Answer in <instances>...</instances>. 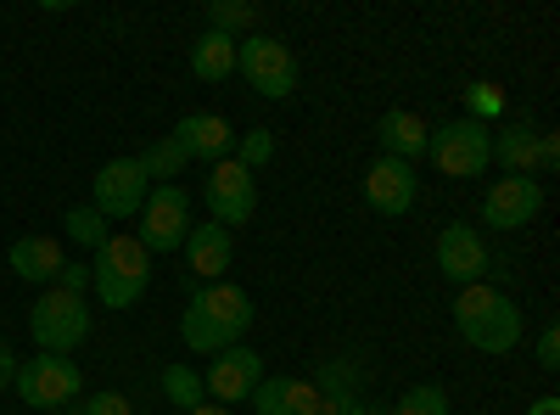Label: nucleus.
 <instances>
[{
  "label": "nucleus",
  "instance_id": "f257e3e1",
  "mask_svg": "<svg viewBox=\"0 0 560 415\" xmlns=\"http://www.w3.org/2000/svg\"><path fill=\"white\" fill-rule=\"evenodd\" d=\"M253 320H258V309H253V298L242 287L213 281V287H197L191 292V303H185V314H179V337H185V348H191V354H208L213 359L219 348H236L253 332Z\"/></svg>",
  "mask_w": 560,
  "mask_h": 415
},
{
  "label": "nucleus",
  "instance_id": "f03ea898",
  "mask_svg": "<svg viewBox=\"0 0 560 415\" xmlns=\"http://www.w3.org/2000/svg\"><path fill=\"white\" fill-rule=\"evenodd\" d=\"M454 332L471 343L477 354H510L522 343V309L510 303L499 287H488V281L459 287V298H454Z\"/></svg>",
  "mask_w": 560,
  "mask_h": 415
},
{
  "label": "nucleus",
  "instance_id": "7ed1b4c3",
  "mask_svg": "<svg viewBox=\"0 0 560 415\" xmlns=\"http://www.w3.org/2000/svg\"><path fill=\"white\" fill-rule=\"evenodd\" d=\"M90 287H96V298H102L107 309L140 303V298H147V287H152V253L140 247L135 237H124V230H113V237L96 247Z\"/></svg>",
  "mask_w": 560,
  "mask_h": 415
},
{
  "label": "nucleus",
  "instance_id": "20e7f679",
  "mask_svg": "<svg viewBox=\"0 0 560 415\" xmlns=\"http://www.w3.org/2000/svg\"><path fill=\"white\" fill-rule=\"evenodd\" d=\"M236 73L258 90L264 102H287L292 90H298V79H303L292 45L275 39V34H242L236 39Z\"/></svg>",
  "mask_w": 560,
  "mask_h": 415
},
{
  "label": "nucleus",
  "instance_id": "39448f33",
  "mask_svg": "<svg viewBox=\"0 0 560 415\" xmlns=\"http://www.w3.org/2000/svg\"><path fill=\"white\" fill-rule=\"evenodd\" d=\"M427 158H432L438 174H448V180H477V174L493 163V129L477 124V118L438 124V129L427 135Z\"/></svg>",
  "mask_w": 560,
  "mask_h": 415
},
{
  "label": "nucleus",
  "instance_id": "423d86ee",
  "mask_svg": "<svg viewBox=\"0 0 560 415\" xmlns=\"http://www.w3.org/2000/svg\"><path fill=\"white\" fill-rule=\"evenodd\" d=\"M28 332L39 343V354H73L84 337H90V309L79 292H62V287H45L28 309Z\"/></svg>",
  "mask_w": 560,
  "mask_h": 415
},
{
  "label": "nucleus",
  "instance_id": "0eeeda50",
  "mask_svg": "<svg viewBox=\"0 0 560 415\" xmlns=\"http://www.w3.org/2000/svg\"><path fill=\"white\" fill-rule=\"evenodd\" d=\"M12 388L23 393V404L34 410H68L84 399V377H79V365L62 359V354H39V359H18V377Z\"/></svg>",
  "mask_w": 560,
  "mask_h": 415
},
{
  "label": "nucleus",
  "instance_id": "6e6552de",
  "mask_svg": "<svg viewBox=\"0 0 560 415\" xmlns=\"http://www.w3.org/2000/svg\"><path fill=\"white\" fill-rule=\"evenodd\" d=\"M135 219H140L135 242L147 253H179L185 237H191V197H185L179 186H152L147 208H140Z\"/></svg>",
  "mask_w": 560,
  "mask_h": 415
},
{
  "label": "nucleus",
  "instance_id": "1a4fd4ad",
  "mask_svg": "<svg viewBox=\"0 0 560 415\" xmlns=\"http://www.w3.org/2000/svg\"><path fill=\"white\" fill-rule=\"evenodd\" d=\"M147 197H152V180L140 169V158H113V163L96 169V180H90V208L102 219H135L147 208Z\"/></svg>",
  "mask_w": 560,
  "mask_h": 415
},
{
  "label": "nucleus",
  "instance_id": "9d476101",
  "mask_svg": "<svg viewBox=\"0 0 560 415\" xmlns=\"http://www.w3.org/2000/svg\"><path fill=\"white\" fill-rule=\"evenodd\" d=\"M202 203L213 214V224H247L253 208H258V174H247L236 158H219L208 163V186H202Z\"/></svg>",
  "mask_w": 560,
  "mask_h": 415
},
{
  "label": "nucleus",
  "instance_id": "9b49d317",
  "mask_svg": "<svg viewBox=\"0 0 560 415\" xmlns=\"http://www.w3.org/2000/svg\"><path fill=\"white\" fill-rule=\"evenodd\" d=\"M258 382H264V354L258 348H219L213 354V365L202 371V393L208 399H219V404H247L253 393H258Z\"/></svg>",
  "mask_w": 560,
  "mask_h": 415
},
{
  "label": "nucleus",
  "instance_id": "f8f14e48",
  "mask_svg": "<svg viewBox=\"0 0 560 415\" xmlns=\"http://www.w3.org/2000/svg\"><path fill=\"white\" fill-rule=\"evenodd\" d=\"M488 264H493V253H488V242L477 237L471 224H443L438 230V269L448 275L454 287L488 281Z\"/></svg>",
  "mask_w": 560,
  "mask_h": 415
},
{
  "label": "nucleus",
  "instance_id": "ddd939ff",
  "mask_svg": "<svg viewBox=\"0 0 560 415\" xmlns=\"http://www.w3.org/2000/svg\"><path fill=\"white\" fill-rule=\"evenodd\" d=\"M538 208H544V186H538V180H527V174L493 180L488 197H482V219L493 230H522V224L538 219Z\"/></svg>",
  "mask_w": 560,
  "mask_h": 415
},
{
  "label": "nucleus",
  "instance_id": "4468645a",
  "mask_svg": "<svg viewBox=\"0 0 560 415\" xmlns=\"http://www.w3.org/2000/svg\"><path fill=\"white\" fill-rule=\"evenodd\" d=\"M415 192H420V180H415V163H398V158H376L364 169V203L376 208L382 219H404L415 208Z\"/></svg>",
  "mask_w": 560,
  "mask_h": 415
},
{
  "label": "nucleus",
  "instance_id": "2eb2a0df",
  "mask_svg": "<svg viewBox=\"0 0 560 415\" xmlns=\"http://www.w3.org/2000/svg\"><path fill=\"white\" fill-rule=\"evenodd\" d=\"M493 163H504L510 174H538V169H555L560 163V141L555 135H538L533 124H510L493 135Z\"/></svg>",
  "mask_w": 560,
  "mask_h": 415
},
{
  "label": "nucleus",
  "instance_id": "dca6fc26",
  "mask_svg": "<svg viewBox=\"0 0 560 415\" xmlns=\"http://www.w3.org/2000/svg\"><path fill=\"white\" fill-rule=\"evenodd\" d=\"M230 124L219 118V113H185L179 124H174V147L191 158V163H219V158H230Z\"/></svg>",
  "mask_w": 560,
  "mask_h": 415
},
{
  "label": "nucleus",
  "instance_id": "f3484780",
  "mask_svg": "<svg viewBox=\"0 0 560 415\" xmlns=\"http://www.w3.org/2000/svg\"><path fill=\"white\" fill-rule=\"evenodd\" d=\"M230 253H236V242H230V230L224 224H191V237H185V264H191V275L202 287L224 281V269H230Z\"/></svg>",
  "mask_w": 560,
  "mask_h": 415
},
{
  "label": "nucleus",
  "instance_id": "a211bd4d",
  "mask_svg": "<svg viewBox=\"0 0 560 415\" xmlns=\"http://www.w3.org/2000/svg\"><path fill=\"white\" fill-rule=\"evenodd\" d=\"M427 135H432V124L420 118V113H409V107H393V113H382V124H376L382 158H398V163L427 158Z\"/></svg>",
  "mask_w": 560,
  "mask_h": 415
},
{
  "label": "nucleus",
  "instance_id": "6ab92c4d",
  "mask_svg": "<svg viewBox=\"0 0 560 415\" xmlns=\"http://www.w3.org/2000/svg\"><path fill=\"white\" fill-rule=\"evenodd\" d=\"M253 404H258V415H319V393L303 377H264Z\"/></svg>",
  "mask_w": 560,
  "mask_h": 415
},
{
  "label": "nucleus",
  "instance_id": "aec40b11",
  "mask_svg": "<svg viewBox=\"0 0 560 415\" xmlns=\"http://www.w3.org/2000/svg\"><path fill=\"white\" fill-rule=\"evenodd\" d=\"M7 258H12V275H23V281H39V287H51L57 269L68 264L62 247H57L51 237H18Z\"/></svg>",
  "mask_w": 560,
  "mask_h": 415
},
{
  "label": "nucleus",
  "instance_id": "412c9836",
  "mask_svg": "<svg viewBox=\"0 0 560 415\" xmlns=\"http://www.w3.org/2000/svg\"><path fill=\"white\" fill-rule=\"evenodd\" d=\"M191 73H197L202 84H219V79H230V73H236V39L208 28V34L191 45Z\"/></svg>",
  "mask_w": 560,
  "mask_h": 415
},
{
  "label": "nucleus",
  "instance_id": "4be33fe9",
  "mask_svg": "<svg viewBox=\"0 0 560 415\" xmlns=\"http://www.w3.org/2000/svg\"><path fill=\"white\" fill-rule=\"evenodd\" d=\"M163 393H168V404L185 410V415H191L197 404H208V393H202V371H191V365H168V371H163Z\"/></svg>",
  "mask_w": 560,
  "mask_h": 415
},
{
  "label": "nucleus",
  "instance_id": "5701e85b",
  "mask_svg": "<svg viewBox=\"0 0 560 415\" xmlns=\"http://www.w3.org/2000/svg\"><path fill=\"white\" fill-rule=\"evenodd\" d=\"M185 163H191V158H185V152L174 147V135H163V141H158L152 152H140V169H147V180H152V186H174Z\"/></svg>",
  "mask_w": 560,
  "mask_h": 415
},
{
  "label": "nucleus",
  "instance_id": "b1692460",
  "mask_svg": "<svg viewBox=\"0 0 560 415\" xmlns=\"http://www.w3.org/2000/svg\"><path fill=\"white\" fill-rule=\"evenodd\" d=\"M208 28L230 34V39H236L242 28L258 34V7H247V0H208Z\"/></svg>",
  "mask_w": 560,
  "mask_h": 415
},
{
  "label": "nucleus",
  "instance_id": "393cba45",
  "mask_svg": "<svg viewBox=\"0 0 560 415\" xmlns=\"http://www.w3.org/2000/svg\"><path fill=\"white\" fill-rule=\"evenodd\" d=\"M62 230L79 242V247H102L113 230H107V219L96 214V208H68V219H62Z\"/></svg>",
  "mask_w": 560,
  "mask_h": 415
},
{
  "label": "nucleus",
  "instance_id": "a878e982",
  "mask_svg": "<svg viewBox=\"0 0 560 415\" xmlns=\"http://www.w3.org/2000/svg\"><path fill=\"white\" fill-rule=\"evenodd\" d=\"M387 415H448V393H443V388H432V382H420V388H409Z\"/></svg>",
  "mask_w": 560,
  "mask_h": 415
},
{
  "label": "nucleus",
  "instance_id": "bb28decb",
  "mask_svg": "<svg viewBox=\"0 0 560 415\" xmlns=\"http://www.w3.org/2000/svg\"><path fill=\"white\" fill-rule=\"evenodd\" d=\"M269 158H275V129H247L242 147H236V163H242L247 174H258Z\"/></svg>",
  "mask_w": 560,
  "mask_h": 415
},
{
  "label": "nucleus",
  "instance_id": "cd10ccee",
  "mask_svg": "<svg viewBox=\"0 0 560 415\" xmlns=\"http://www.w3.org/2000/svg\"><path fill=\"white\" fill-rule=\"evenodd\" d=\"M57 415H135V404H129L124 393H84L79 404H68V410H57Z\"/></svg>",
  "mask_w": 560,
  "mask_h": 415
},
{
  "label": "nucleus",
  "instance_id": "c85d7f7f",
  "mask_svg": "<svg viewBox=\"0 0 560 415\" xmlns=\"http://www.w3.org/2000/svg\"><path fill=\"white\" fill-rule=\"evenodd\" d=\"M465 107H471L465 118L488 124V118H499V113H504V90H499V84H471V90H465Z\"/></svg>",
  "mask_w": 560,
  "mask_h": 415
},
{
  "label": "nucleus",
  "instance_id": "c756f323",
  "mask_svg": "<svg viewBox=\"0 0 560 415\" xmlns=\"http://www.w3.org/2000/svg\"><path fill=\"white\" fill-rule=\"evenodd\" d=\"M538 365L544 371H560V326L555 320H544V332H538Z\"/></svg>",
  "mask_w": 560,
  "mask_h": 415
},
{
  "label": "nucleus",
  "instance_id": "7c9ffc66",
  "mask_svg": "<svg viewBox=\"0 0 560 415\" xmlns=\"http://www.w3.org/2000/svg\"><path fill=\"white\" fill-rule=\"evenodd\" d=\"M51 287H62V292H79V298H84V287H90V264H62Z\"/></svg>",
  "mask_w": 560,
  "mask_h": 415
},
{
  "label": "nucleus",
  "instance_id": "2f4dec72",
  "mask_svg": "<svg viewBox=\"0 0 560 415\" xmlns=\"http://www.w3.org/2000/svg\"><path fill=\"white\" fill-rule=\"evenodd\" d=\"M12 377H18V354H12L7 343H0V393L12 388Z\"/></svg>",
  "mask_w": 560,
  "mask_h": 415
},
{
  "label": "nucleus",
  "instance_id": "473e14b6",
  "mask_svg": "<svg viewBox=\"0 0 560 415\" xmlns=\"http://www.w3.org/2000/svg\"><path fill=\"white\" fill-rule=\"evenodd\" d=\"M527 415H560V399H538V404H533Z\"/></svg>",
  "mask_w": 560,
  "mask_h": 415
},
{
  "label": "nucleus",
  "instance_id": "72a5a7b5",
  "mask_svg": "<svg viewBox=\"0 0 560 415\" xmlns=\"http://www.w3.org/2000/svg\"><path fill=\"white\" fill-rule=\"evenodd\" d=\"M191 415H230V410H224V404H197Z\"/></svg>",
  "mask_w": 560,
  "mask_h": 415
}]
</instances>
